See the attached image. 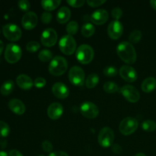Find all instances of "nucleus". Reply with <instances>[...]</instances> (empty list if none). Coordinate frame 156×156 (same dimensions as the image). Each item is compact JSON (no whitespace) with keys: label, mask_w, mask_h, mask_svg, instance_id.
I'll return each mask as SVG.
<instances>
[{"label":"nucleus","mask_w":156,"mask_h":156,"mask_svg":"<svg viewBox=\"0 0 156 156\" xmlns=\"http://www.w3.org/2000/svg\"><path fill=\"white\" fill-rule=\"evenodd\" d=\"M99 82V76L96 73H91L88 75L85 80V85L88 88L95 87Z\"/></svg>","instance_id":"25"},{"label":"nucleus","mask_w":156,"mask_h":156,"mask_svg":"<svg viewBox=\"0 0 156 156\" xmlns=\"http://www.w3.org/2000/svg\"><path fill=\"white\" fill-rule=\"evenodd\" d=\"M70 82L76 86H82L85 81V73L83 70L78 66L71 68L68 73Z\"/></svg>","instance_id":"8"},{"label":"nucleus","mask_w":156,"mask_h":156,"mask_svg":"<svg viewBox=\"0 0 156 156\" xmlns=\"http://www.w3.org/2000/svg\"><path fill=\"white\" fill-rule=\"evenodd\" d=\"M105 2V0H94V1H87V4L93 7H96L98 6H99L101 5H102V4H104Z\"/></svg>","instance_id":"41"},{"label":"nucleus","mask_w":156,"mask_h":156,"mask_svg":"<svg viewBox=\"0 0 156 156\" xmlns=\"http://www.w3.org/2000/svg\"><path fill=\"white\" fill-rule=\"evenodd\" d=\"M142 90L145 93H150L156 88V79L153 77L146 78L141 85Z\"/></svg>","instance_id":"22"},{"label":"nucleus","mask_w":156,"mask_h":156,"mask_svg":"<svg viewBox=\"0 0 156 156\" xmlns=\"http://www.w3.org/2000/svg\"><path fill=\"white\" fill-rule=\"evenodd\" d=\"M77 60L82 64H88L91 62L94 57V51L88 44H83L79 46L76 52Z\"/></svg>","instance_id":"3"},{"label":"nucleus","mask_w":156,"mask_h":156,"mask_svg":"<svg viewBox=\"0 0 156 156\" xmlns=\"http://www.w3.org/2000/svg\"><path fill=\"white\" fill-rule=\"evenodd\" d=\"M68 68L66 60L59 55H57L52 58L49 65V71L53 76H58L65 73Z\"/></svg>","instance_id":"2"},{"label":"nucleus","mask_w":156,"mask_h":156,"mask_svg":"<svg viewBox=\"0 0 156 156\" xmlns=\"http://www.w3.org/2000/svg\"><path fill=\"white\" fill-rule=\"evenodd\" d=\"M9 156H23V155L20 151L16 149H12L10 151L9 153Z\"/></svg>","instance_id":"44"},{"label":"nucleus","mask_w":156,"mask_h":156,"mask_svg":"<svg viewBox=\"0 0 156 156\" xmlns=\"http://www.w3.org/2000/svg\"><path fill=\"white\" fill-rule=\"evenodd\" d=\"M14 88V83L11 80H6L3 83L1 87V93L4 96H7L10 94L13 91Z\"/></svg>","instance_id":"24"},{"label":"nucleus","mask_w":156,"mask_h":156,"mask_svg":"<svg viewBox=\"0 0 156 156\" xmlns=\"http://www.w3.org/2000/svg\"><path fill=\"white\" fill-rule=\"evenodd\" d=\"M111 147H112V151L115 154H119L121 153L122 151L121 146L119 144L116 143L113 144L111 146Z\"/></svg>","instance_id":"42"},{"label":"nucleus","mask_w":156,"mask_h":156,"mask_svg":"<svg viewBox=\"0 0 156 156\" xmlns=\"http://www.w3.org/2000/svg\"><path fill=\"white\" fill-rule=\"evenodd\" d=\"M78 29H79L78 23L74 21H72L69 22L67 24L66 27V32H68V35H70L71 36L73 35L76 34L77 32Z\"/></svg>","instance_id":"29"},{"label":"nucleus","mask_w":156,"mask_h":156,"mask_svg":"<svg viewBox=\"0 0 156 156\" xmlns=\"http://www.w3.org/2000/svg\"><path fill=\"white\" fill-rule=\"evenodd\" d=\"M2 32L5 37L12 41L19 40L22 35L20 28L16 24L12 23L4 25L2 28Z\"/></svg>","instance_id":"9"},{"label":"nucleus","mask_w":156,"mask_h":156,"mask_svg":"<svg viewBox=\"0 0 156 156\" xmlns=\"http://www.w3.org/2000/svg\"><path fill=\"white\" fill-rule=\"evenodd\" d=\"M57 40V34L56 31L52 28L46 29L41 34V42L43 45L51 47L54 46Z\"/></svg>","instance_id":"12"},{"label":"nucleus","mask_w":156,"mask_h":156,"mask_svg":"<svg viewBox=\"0 0 156 156\" xmlns=\"http://www.w3.org/2000/svg\"><path fill=\"white\" fill-rule=\"evenodd\" d=\"M52 91L54 96L59 99L67 98L69 93L68 88L62 82L55 83L52 87Z\"/></svg>","instance_id":"16"},{"label":"nucleus","mask_w":156,"mask_h":156,"mask_svg":"<svg viewBox=\"0 0 156 156\" xmlns=\"http://www.w3.org/2000/svg\"><path fill=\"white\" fill-rule=\"evenodd\" d=\"M43 150L46 152H51L53 149V146L51 142L48 140H44L41 144Z\"/></svg>","instance_id":"37"},{"label":"nucleus","mask_w":156,"mask_h":156,"mask_svg":"<svg viewBox=\"0 0 156 156\" xmlns=\"http://www.w3.org/2000/svg\"><path fill=\"white\" fill-rule=\"evenodd\" d=\"M121 77L128 82H132L136 80L137 73L135 69L128 65H124L119 69Z\"/></svg>","instance_id":"15"},{"label":"nucleus","mask_w":156,"mask_h":156,"mask_svg":"<svg viewBox=\"0 0 156 156\" xmlns=\"http://www.w3.org/2000/svg\"><path fill=\"white\" fill-rule=\"evenodd\" d=\"M38 21V18L35 13L33 12H28L25 13L21 20V23L23 27L26 30H31L34 29Z\"/></svg>","instance_id":"14"},{"label":"nucleus","mask_w":156,"mask_h":156,"mask_svg":"<svg viewBox=\"0 0 156 156\" xmlns=\"http://www.w3.org/2000/svg\"><path fill=\"white\" fill-rule=\"evenodd\" d=\"M150 4L153 9L156 10V0H152L150 1Z\"/></svg>","instance_id":"45"},{"label":"nucleus","mask_w":156,"mask_h":156,"mask_svg":"<svg viewBox=\"0 0 156 156\" xmlns=\"http://www.w3.org/2000/svg\"><path fill=\"white\" fill-rule=\"evenodd\" d=\"M114 132L108 127H104L101 129L98 136V141L100 146L103 147H108L113 144Z\"/></svg>","instance_id":"6"},{"label":"nucleus","mask_w":156,"mask_h":156,"mask_svg":"<svg viewBox=\"0 0 156 156\" xmlns=\"http://www.w3.org/2000/svg\"><path fill=\"white\" fill-rule=\"evenodd\" d=\"M22 51L20 47L15 43H9L6 46L4 57L9 63H15L21 58Z\"/></svg>","instance_id":"5"},{"label":"nucleus","mask_w":156,"mask_h":156,"mask_svg":"<svg viewBox=\"0 0 156 156\" xmlns=\"http://www.w3.org/2000/svg\"><path fill=\"white\" fill-rule=\"evenodd\" d=\"M40 156H44V155H40Z\"/></svg>","instance_id":"49"},{"label":"nucleus","mask_w":156,"mask_h":156,"mask_svg":"<svg viewBox=\"0 0 156 156\" xmlns=\"http://www.w3.org/2000/svg\"><path fill=\"white\" fill-rule=\"evenodd\" d=\"M138 126V121L132 117H126L120 122L119 130L124 135H129L137 129Z\"/></svg>","instance_id":"7"},{"label":"nucleus","mask_w":156,"mask_h":156,"mask_svg":"<svg viewBox=\"0 0 156 156\" xmlns=\"http://www.w3.org/2000/svg\"><path fill=\"white\" fill-rule=\"evenodd\" d=\"M103 73L104 75L108 76V77H113L117 75L118 74V69L115 66H106L104 70Z\"/></svg>","instance_id":"33"},{"label":"nucleus","mask_w":156,"mask_h":156,"mask_svg":"<svg viewBox=\"0 0 156 156\" xmlns=\"http://www.w3.org/2000/svg\"><path fill=\"white\" fill-rule=\"evenodd\" d=\"M134 156H146L144 153H142V152H139V153H137Z\"/></svg>","instance_id":"48"},{"label":"nucleus","mask_w":156,"mask_h":156,"mask_svg":"<svg viewBox=\"0 0 156 156\" xmlns=\"http://www.w3.org/2000/svg\"><path fill=\"white\" fill-rule=\"evenodd\" d=\"M3 49H4V43L3 42L0 40V56L2 52V51H3Z\"/></svg>","instance_id":"46"},{"label":"nucleus","mask_w":156,"mask_h":156,"mask_svg":"<svg viewBox=\"0 0 156 156\" xmlns=\"http://www.w3.org/2000/svg\"><path fill=\"white\" fill-rule=\"evenodd\" d=\"M82 115L88 119L95 118L99 114L98 107L93 102L86 101L83 102L80 107Z\"/></svg>","instance_id":"10"},{"label":"nucleus","mask_w":156,"mask_h":156,"mask_svg":"<svg viewBox=\"0 0 156 156\" xmlns=\"http://www.w3.org/2000/svg\"><path fill=\"white\" fill-rule=\"evenodd\" d=\"M71 17V11L67 7H61L57 13V20L61 24L67 22Z\"/></svg>","instance_id":"21"},{"label":"nucleus","mask_w":156,"mask_h":156,"mask_svg":"<svg viewBox=\"0 0 156 156\" xmlns=\"http://www.w3.org/2000/svg\"><path fill=\"white\" fill-rule=\"evenodd\" d=\"M10 133V128L9 125L2 121H0V137H5L9 135Z\"/></svg>","instance_id":"32"},{"label":"nucleus","mask_w":156,"mask_h":156,"mask_svg":"<svg viewBox=\"0 0 156 156\" xmlns=\"http://www.w3.org/2000/svg\"><path fill=\"white\" fill-rule=\"evenodd\" d=\"M40 48V44L39 43L35 41H30L26 45V49L30 52H35L37 51Z\"/></svg>","instance_id":"34"},{"label":"nucleus","mask_w":156,"mask_h":156,"mask_svg":"<svg viewBox=\"0 0 156 156\" xmlns=\"http://www.w3.org/2000/svg\"><path fill=\"white\" fill-rule=\"evenodd\" d=\"M94 26L91 23L84 24L81 29V33L85 37H91L94 33Z\"/></svg>","instance_id":"26"},{"label":"nucleus","mask_w":156,"mask_h":156,"mask_svg":"<svg viewBox=\"0 0 156 156\" xmlns=\"http://www.w3.org/2000/svg\"><path fill=\"white\" fill-rule=\"evenodd\" d=\"M34 83L37 88H41L45 86L46 81L43 77H38L35 80Z\"/></svg>","instance_id":"38"},{"label":"nucleus","mask_w":156,"mask_h":156,"mask_svg":"<svg viewBox=\"0 0 156 156\" xmlns=\"http://www.w3.org/2000/svg\"><path fill=\"white\" fill-rule=\"evenodd\" d=\"M16 83L20 88L23 90H29L33 85L32 79L26 74H20L16 77Z\"/></svg>","instance_id":"20"},{"label":"nucleus","mask_w":156,"mask_h":156,"mask_svg":"<svg viewBox=\"0 0 156 156\" xmlns=\"http://www.w3.org/2000/svg\"><path fill=\"white\" fill-rule=\"evenodd\" d=\"M9 107L14 113L22 115L25 112L26 107L23 102L17 99H12L9 102Z\"/></svg>","instance_id":"19"},{"label":"nucleus","mask_w":156,"mask_h":156,"mask_svg":"<svg viewBox=\"0 0 156 156\" xmlns=\"http://www.w3.org/2000/svg\"><path fill=\"white\" fill-rule=\"evenodd\" d=\"M123 31V27L121 22L118 20H115L108 24L107 28V32L109 37L113 40L119 38Z\"/></svg>","instance_id":"13"},{"label":"nucleus","mask_w":156,"mask_h":156,"mask_svg":"<svg viewBox=\"0 0 156 156\" xmlns=\"http://www.w3.org/2000/svg\"><path fill=\"white\" fill-rule=\"evenodd\" d=\"M142 36V33L140 30H134L133 31H132L129 37V41H130V43H138Z\"/></svg>","instance_id":"31"},{"label":"nucleus","mask_w":156,"mask_h":156,"mask_svg":"<svg viewBox=\"0 0 156 156\" xmlns=\"http://www.w3.org/2000/svg\"><path fill=\"white\" fill-rule=\"evenodd\" d=\"M60 0H44L41 2L42 7L48 11L54 10L60 5Z\"/></svg>","instance_id":"23"},{"label":"nucleus","mask_w":156,"mask_h":156,"mask_svg":"<svg viewBox=\"0 0 156 156\" xmlns=\"http://www.w3.org/2000/svg\"><path fill=\"white\" fill-rule=\"evenodd\" d=\"M108 18L107 11L104 9H98L90 16V20L95 24L101 25L105 23Z\"/></svg>","instance_id":"17"},{"label":"nucleus","mask_w":156,"mask_h":156,"mask_svg":"<svg viewBox=\"0 0 156 156\" xmlns=\"http://www.w3.org/2000/svg\"><path fill=\"white\" fill-rule=\"evenodd\" d=\"M18 7L23 11H27L29 10L30 5L27 0H20L18 2Z\"/></svg>","instance_id":"35"},{"label":"nucleus","mask_w":156,"mask_h":156,"mask_svg":"<svg viewBox=\"0 0 156 156\" xmlns=\"http://www.w3.org/2000/svg\"><path fill=\"white\" fill-rule=\"evenodd\" d=\"M60 50L65 55L73 54L76 51V42L74 38L70 35H63L58 43Z\"/></svg>","instance_id":"4"},{"label":"nucleus","mask_w":156,"mask_h":156,"mask_svg":"<svg viewBox=\"0 0 156 156\" xmlns=\"http://www.w3.org/2000/svg\"><path fill=\"white\" fill-rule=\"evenodd\" d=\"M49 156H68V154L64 151H58L50 153Z\"/></svg>","instance_id":"43"},{"label":"nucleus","mask_w":156,"mask_h":156,"mask_svg":"<svg viewBox=\"0 0 156 156\" xmlns=\"http://www.w3.org/2000/svg\"><path fill=\"white\" fill-rule=\"evenodd\" d=\"M52 15L49 12H44L41 15V20L44 24H48L52 20Z\"/></svg>","instance_id":"39"},{"label":"nucleus","mask_w":156,"mask_h":156,"mask_svg":"<svg viewBox=\"0 0 156 156\" xmlns=\"http://www.w3.org/2000/svg\"><path fill=\"white\" fill-rule=\"evenodd\" d=\"M141 127L144 131L151 132L156 129V122L153 120L147 119L142 122Z\"/></svg>","instance_id":"27"},{"label":"nucleus","mask_w":156,"mask_h":156,"mask_svg":"<svg viewBox=\"0 0 156 156\" xmlns=\"http://www.w3.org/2000/svg\"><path fill=\"white\" fill-rule=\"evenodd\" d=\"M52 52L48 49L41 50L38 54V58L42 62H48L52 58Z\"/></svg>","instance_id":"30"},{"label":"nucleus","mask_w":156,"mask_h":156,"mask_svg":"<svg viewBox=\"0 0 156 156\" xmlns=\"http://www.w3.org/2000/svg\"><path fill=\"white\" fill-rule=\"evenodd\" d=\"M120 93L130 102H136L140 97L138 90L132 85H126L120 88Z\"/></svg>","instance_id":"11"},{"label":"nucleus","mask_w":156,"mask_h":156,"mask_svg":"<svg viewBox=\"0 0 156 156\" xmlns=\"http://www.w3.org/2000/svg\"><path fill=\"white\" fill-rule=\"evenodd\" d=\"M0 156H8L7 154L4 151H0Z\"/></svg>","instance_id":"47"},{"label":"nucleus","mask_w":156,"mask_h":156,"mask_svg":"<svg viewBox=\"0 0 156 156\" xmlns=\"http://www.w3.org/2000/svg\"><path fill=\"white\" fill-rule=\"evenodd\" d=\"M63 108L61 104L58 102L52 103L48 108L47 113L48 116L52 119H57L60 118L63 113Z\"/></svg>","instance_id":"18"},{"label":"nucleus","mask_w":156,"mask_h":156,"mask_svg":"<svg viewBox=\"0 0 156 156\" xmlns=\"http://www.w3.org/2000/svg\"><path fill=\"white\" fill-rule=\"evenodd\" d=\"M116 52L120 58L127 63H134L136 60L135 48L129 42H121L116 47Z\"/></svg>","instance_id":"1"},{"label":"nucleus","mask_w":156,"mask_h":156,"mask_svg":"<svg viewBox=\"0 0 156 156\" xmlns=\"http://www.w3.org/2000/svg\"><path fill=\"white\" fill-rule=\"evenodd\" d=\"M111 15L116 20H118V19H119L122 15V10L119 8V7H115L114 9H113V10H112L111 12Z\"/></svg>","instance_id":"36"},{"label":"nucleus","mask_w":156,"mask_h":156,"mask_svg":"<svg viewBox=\"0 0 156 156\" xmlns=\"http://www.w3.org/2000/svg\"><path fill=\"white\" fill-rule=\"evenodd\" d=\"M104 91L108 93H114L118 91L119 87L117 84L112 81L106 82L103 86Z\"/></svg>","instance_id":"28"},{"label":"nucleus","mask_w":156,"mask_h":156,"mask_svg":"<svg viewBox=\"0 0 156 156\" xmlns=\"http://www.w3.org/2000/svg\"><path fill=\"white\" fill-rule=\"evenodd\" d=\"M68 4L73 7H79L83 5L85 1L83 0H68Z\"/></svg>","instance_id":"40"}]
</instances>
